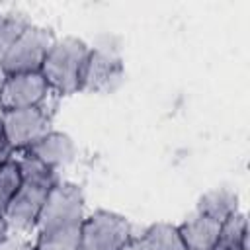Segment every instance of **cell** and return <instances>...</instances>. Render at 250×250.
<instances>
[{"label":"cell","instance_id":"cell-1","mask_svg":"<svg viewBox=\"0 0 250 250\" xmlns=\"http://www.w3.org/2000/svg\"><path fill=\"white\" fill-rule=\"evenodd\" d=\"M90 53L92 49L78 37L55 39L41 66V74L49 88L62 96L82 90Z\"/></svg>","mask_w":250,"mask_h":250},{"label":"cell","instance_id":"cell-2","mask_svg":"<svg viewBox=\"0 0 250 250\" xmlns=\"http://www.w3.org/2000/svg\"><path fill=\"white\" fill-rule=\"evenodd\" d=\"M55 39L57 37L49 29L27 23V27L16 39L4 62L0 64V70L6 76L20 72H41L45 57L51 51Z\"/></svg>","mask_w":250,"mask_h":250},{"label":"cell","instance_id":"cell-3","mask_svg":"<svg viewBox=\"0 0 250 250\" xmlns=\"http://www.w3.org/2000/svg\"><path fill=\"white\" fill-rule=\"evenodd\" d=\"M84 223V193L82 188L70 182H57L43 205L39 221L35 225L39 230H51L70 225Z\"/></svg>","mask_w":250,"mask_h":250},{"label":"cell","instance_id":"cell-4","mask_svg":"<svg viewBox=\"0 0 250 250\" xmlns=\"http://www.w3.org/2000/svg\"><path fill=\"white\" fill-rule=\"evenodd\" d=\"M133 240L131 223L111 211H96L84 217L80 250H121Z\"/></svg>","mask_w":250,"mask_h":250},{"label":"cell","instance_id":"cell-5","mask_svg":"<svg viewBox=\"0 0 250 250\" xmlns=\"http://www.w3.org/2000/svg\"><path fill=\"white\" fill-rule=\"evenodd\" d=\"M2 125L12 150L31 148L37 141L51 133V117L41 105L2 111Z\"/></svg>","mask_w":250,"mask_h":250},{"label":"cell","instance_id":"cell-6","mask_svg":"<svg viewBox=\"0 0 250 250\" xmlns=\"http://www.w3.org/2000/svg\"><path fill=\"white\" fill-rule=\"evenodd\" d=\"M49 191L51 188L47 186L33 184V182H21L20 189L16 191V195L12 197V201L2 213L8 223V229L16 232H27L35 229Z\"/></svg>","mask_w":250,"mask_h":250},{"label":"cell","instance_id":"cell-7","mask_svg":"<svg viewBox=\"0 0 250 250\" xmlns=\"http://www.w3.org/2000/svg\"><path fill=\"white\" fill-rule=\"evenodd\" d=\"M49 90L51 88L41 72L8 74L0 86V107L4 111L35 107L47 98Z\"/></svg>","mask_w":250,"mask_h":250},{"label":"cell","instance_id":"cell-8","mask_svg":"<svg viewBox=\"0 0 250 250\" xmlns=\"http://www.w3.org/2000/svg\"><path fill=\"white\" fill-rule=\"evenodd\" d=\"M27 150L53 170H57L59 166H66L76 158V143L68 135L57 131H51Z\"/></svg>","mask_w":250,"mask_h":250},{"label":"cell","instance_id":"cell-9","mask_svg":"<svg viewBox=\"0 0 250 250\" xmlns=\"http://www.w3.org/2000/svg\"><path fill=\"white\" fill-rule=\"evenodd\" d=\"M219 230L221 223L201 213H195L178 227V232L188 250H213L219 238Z\"/></svg>","mask_w":250,"mask_h":250},{"label":"cell","instance_id":"cell-10","mask_svg":"<svg viewBox=\"0 0 250 250\" xmlns=\"http://www.w3.org/2000/svg\"><path fill=\"white\" fill-rule=\"evenodd\" d=\"M121 61L104 53V51H92L90 61L84 74L82 90H105L111 86L113 80L121 78Z\"/></svg>","mask_w":250,"mask_h":250},{"label":"cell","instance_id":"cell-11","mask_svg":"<svg viewBox=\"0 0 250 250\" xmlns=\"http://www.w3.org/2000/svg\"><path fill=\"white\" fill-rule=\"evenodd\" d=\"M236 211H238V195L229 188L209 189L197 201V213L207 215L219 223L227 221Z\"/></svg>","mask_w":250,"mask_h":250},{"label":"cell","instance_id":"cell-12","mask_svg":"<svg viewBox=\"0 0 250 250\" xmlns=\"http://www.w3.org/2000/svg\"><path fill=\"white\" fill-rule=\"evenodd\" d=\"M139 250H188L178 227L168 223H156L148 227L139 238H135Z\"/></svg>","mask_w":250,"mask_h":250},{"label":"cell","instance_id":"cell-13","mask_svg":"<svg viewBox=\"0 0 250 250\" xmlns=\"http://www.w3.org/2000/svg\"><path fill=\"white\" fill-rule=\"evenodd\" d=\"M213 250H248V221L242 211H236L221 223L219 238Z\"/></svg>","mask_w":250,"mask_h":250},{"label":"cell","instance_id":"cell-14","mask_svg":"<svg viewBox=\"0 0 250 250\" xmlns=\"http://www.w3.org/2000/svg\"><path fill=\"white\" fill-rule=\"evenodd\" d=\"M80 232L82 225L39 230L35 250H80Z\"/></svg>","mask_w":250,"mask_h":250},{"label":"cell","instance_id":"cell-15","mask_svg":"<svg viewBox=\"0 0 250 250\" xmlns=\"http://www.w3.org/2000/svg\"><path fill=\"white\" fill-rule=\"evenodd\" d=\"M20 166V174H21V182H33V184H41L47 188H53L57 184V174L53 168H49L47 164H43L39 158H35L29 150L16 160Z\"/></svg>","mask_w":250,"mask_h":250},{"label":"cell","instance_id":"cell-16","mask_svg":"<svg viewBox=\"0 0 250 250\" xmlns=\"http://www.w3.org/2000/svg\"><path fill=\"white\" fill-rule=\"evenodd\" d=\"M20 186H21L20 166L16 160L10 158L4 164H0V213H4V209L20 189Z\"/></svg>","mask_w":250,"mask_h":250},{"label":"cell","instance_id":"cell-17","mask_svg":"<svg viewBox=\"0 0 250 250\" xmlns=\"http://www.w3.org/2000/svg\"><path fill=\"white\" fill-rule=\"evenodd\" d=\"M27 27V21L23 18L16 16H0V64L4 62L6 55L10 53L16 39L21 35V31Z\"/></svg>","mask_w":250,"mask_h":250},{"label":"cell","instance_id":"cell-18","mask_svg":"<svg viewBox=\"0 0 250 250\" xmlns=\"http://www.w3.org/2000/svg\"><path fill=\"white\" fill-rule=\"evenodd\" d=\"M0 250H35V246H31L20 236H6L0 242Z\"/></svg>","mask_w":250,"mask_h":250},{"label":"cell","instance_id":"cell-19","mask_svg":"<svg viewBox=\"0 0 250 250\" xmlns=\"http://www.w3.org/2000/svg\"><path fill=\"white\" fill-rule=\"evenodd\" d=\"M10 154H12V146L8 143V137H6V131L2 125V117H0V164L10 160Z\"/></svg>","mask_w":250,"mask_h":250},{"label":"cell","instance_id":"cell-20","mask_svg":"<svg viewBox=\"0 0 250 250\" xmlns=\"http://www.w3.org/2000/svg\"><path fill=\"white\" fill-rule=\"evenodd\" d=\"M8 230H10V229H8V223H6L4 215L0 213V242H2V240L8 236Z\"/></svg>","mask_w":250,"mask_h":250},{"label":"cell","instance_id":"cell-21","mask_svg":"<svg viewBox=\"0 0 250 250\" xmlns=\"http://www.w3.org/2000/svg\"><path fill=\"white\" fill-rule=\"evenodd\" d=\"M121 250H139V246H137V242H135V238H133V240H131V242H127Z\"/></svg>","mask_w":250,"mask_h":250},{"label":"cell","instance_id":"cell-22","mask_svg":"<svg viewBox=\"0 0 250 250\" xmlns=\"http://www.w3.org/2000/svg\"><path fill=\"white\" fill-rule=\"evenodd\" d=\"M0 109H2V107H0Z\"/></svg>","mask_w":250,"mask_h":250}]
</instances>
